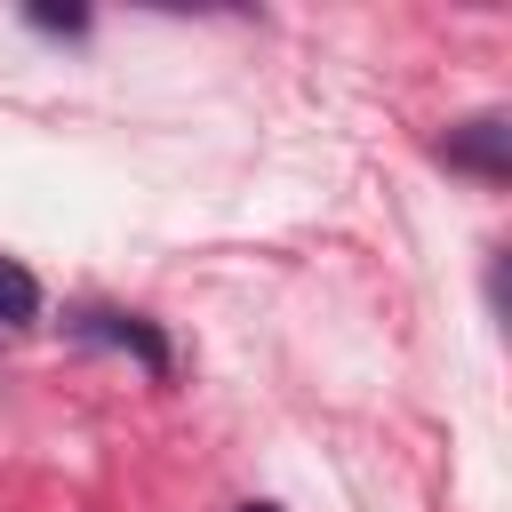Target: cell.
<instances>
[{
  "label": "cell",
  "mask_w": 512,
  "mask_h": 512,
  "mask_svg": "<svg viewBox=\"0 0 512 512\" xmlns=\"http://www.w3.org/2000/svg\"><path fill=\"white\" fill-rule=\"evenodd\" d=\"M440 160H448V168H472V176H504V168H512V120H504V112H480V120L448 128V136H440Z\"/></svg>",
  "instance_id": "obj_1"
},
{
  "label": "cell",
  "mask_w": 512,
  "mask_h": 512,
  "mask_svg": "<svg viewBox=\"0 0 512 512\" xmlns=\"http://www.w3.org/2000/svg\"><path fill=\"white\" fill-rule=\"evenodd\" d=\"M248 512H280V504H248Z\"/></svg>",
  "instance_id": "obj_5"
},
{
  "label": "cell",
  "mask_w": 512,
  "mask_h": 512,
  "mask_svg": "<svg viewBox=\"0 0 512 512\" xmlns=\"http://www.w3.org/2000/svg\"><path fill=\"white\" fill-rule=\"evenodd\" d=\"M32 24H48V32H80V8H32Z\"/></svg>",
  "instance_id": "obj_4"
},
{
  "label": "cell",
  "mask_w": 512,
  "mask_h": 512,
  "mask_svg": "<svg viewBox=\"0 0 512 512\" xmlns=\"http://www.w3.org/2000/svg\"><path fill=\"white\" fill-rule=\"evenodd\" d=\"M32 312H40V280L0 256V320H32Z\"/></svg>",
  "instance_id": "obj_3"
},
{
  "label": "cell",
  "mask_w": 512,
  "mask_h": 512,
  "mask_svg": "<svg viewBox=\"0 0 512 512\" xmlns=\"http://www.w3.org/2000/svg\"><path fill=\"white\" fill-rule=\"evenodd\" d=\"M96 336H112V344H128L144 368H168V344L152 336V328H136V320H112V312H96Z\"/></svg>",
  "instance_id": "obj_2"
}]
</instances>
